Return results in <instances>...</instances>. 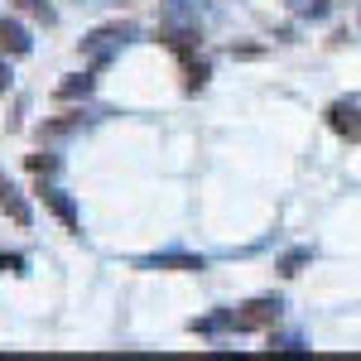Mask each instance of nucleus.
<instances>
[{
    "mask_svg": "<svg viewBox=\"0 0 361 361\" xmlns=\"http://www.w3.org/2000/svg\"><path fill=\"white\" fill-rule=\"evenodd\" d=\"M279 318V299H250L241 313H231V328L236 333H260Z\"/></svg>",
    "mask_w": 361,
    "mask_h": 361,
    "instance_id": "nucleus-1",
    "label": "nucleus"
},
{
    "mask_svg": "<svg viewBox=\"0 0 361 361\" xmlns=\"http://www.w3.org/2000/svg\"><path fill=\"white\" fill-rule=\"evenodd\" d=\"M328 126H333L342 140H361V106H352V102L328 106Z\"/></svg>",
    "mask_w": 361,
    "mask_h": 361,
    "instance_id": "nucleus-2",
    "label": "nucleus"
},
{
    "mask_svg": "<svg viewBox=\"0 0 361 361\" xmlns=\"http://www.w3.org/2000/svg\"><path fill=\"white\" fill-rule=\"evenodd\" d=\"M0 207L10 212V222H15V226H29V207L20 202V193L10 188V178H5V173H0Z\"/></svg>",
    "mask_w": 361,
    "mask_h": 361,
    "instance_id": "nucleus-3",
    "label": "nucleus"
},
{
    "mask_svg": "<svg viewBox=\"0 0 361 361\" xmlns=\"http://www.w3.org/2000/svg\"><path fill=\"white\" fill-rule=\"evenodd\" d=\"M0 49L5 54H29V39L20 25H10V20H0Z\"/></svg>",
    "mask_w": 361,
    "mask_h": 361,
    "instance_id": "nucleus-4",
    "label": "nucleus"
},
{
    "mask_svg": "<svg viewBox=\"0 0 361 361\" xmlns=\"http://www.w3.org/2000/svg\"><path fill=\"white\" fill-rule=\"evenodd\" d=\"M44 202H49V207H54L58 217H63V226H68V231H78V212H73V202H68V197H58V193H44Z\"/></svg>",
    "mask_w": 361,
    "mask_h": 361,
    "instance_id": "nucleus-5",
    "label": "nucleus"
},
{
    "mask_svg": "<svg viewBox=\"0 0 361 361\" xmlns=\"http://www.w3.org/2000/svg\"><path fill=\"white\" fill-rule=\"evenodd\" d=\"M15 10H25L34 20H49V5H44V0H15Z\"/></svg>",
    "mask_w": 361,
    "mask_h": 361,
    "instance_id": "nucleus-6",
    "label": "nucleus"
},
{
    "mask_svg": "<svg viewBox=\"0 0 361 361\" xmlns=\"http://www.w3.org/2000/svg\"><path fill=\"white\" fill-rule=\"evenodd\" d=\"M29 169H34V173H49L54 159H49V154H29Z\"/></svg>",
    "mask_w": 361,
    "mask_h": 361,
    "instance_id": "nucleus-7",
    "label": "nucleus"
},
{
    "mask_svg": "<svg viewBox=\"0 0 361 361\" xmlns=\"http://www.w3.org/2000/svg\"><path fill=\"white\" fill-rule=\"evenodd\" d=\"M87 87H92L87 78H82V82H63V87H58V97H73V92H87Z\"/></svg>",
    "mask_w": 361,
    "mask_h": 361,
    "instance_id": "nucleus-8",
    "label": "nucleus"
},
{
    "mask_svg": "<svg viewBox=\"0 0 361 361\" xmlns=\"http://www.w3.org/2000/svg\"><path fill=\"white\" fill-rule=\"evenodd\" d=\"M20 265H25L20 255H0V275H5V270H20Z\"/></svg>",
    "mask_w": 361,
    "mask_h": 361,
    "instance_id": "nucleus-9",
    "label": "nucleus"
},
{
    "mask_svg": "<svg viewBox=\"0 0 361 361\" xmlns=\"http://www.w3.org/2000/svg\"><path fill=\"white\" fill-rule=\"evenodd\" d=\"M5 87H10V68L0 63V92H5Z\"/></svg>",
    "mask_w": 361,
    "mask_h": 361,
    "instance_id": "nucleus-10",
    "label": "nucleus"
}]
</instances>
